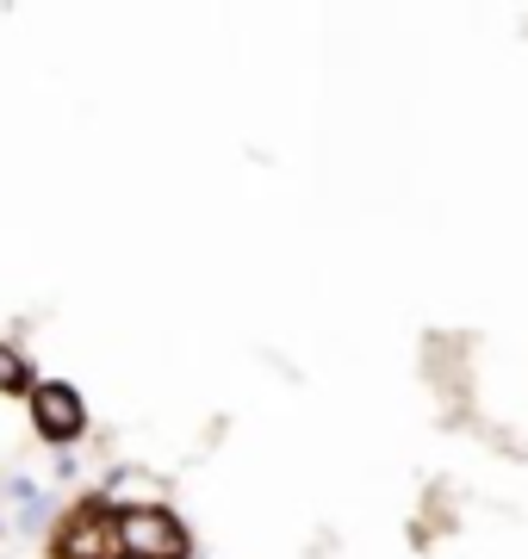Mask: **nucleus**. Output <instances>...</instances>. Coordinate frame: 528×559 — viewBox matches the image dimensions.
<instances>
[{
  "label": "nucleus",
  "instance_id": "obj_2",
  "mask_svg": "<svg viewBox=\"0 0 528 559\" xmlns=\"http://www.w3.org/2000/svg\"><path fill=\"white\" fill-rule=\"evenodd\" d=\"M32 423H38V436L44 441H75L87 429V404L75 385H62V380H44L38 392H32Z\"/></svg>",
  "mask_w": 528,
  "mask_h": 559
},
{
  "label": "nucleus",
  "instance_id": "obj_3",
  "mask_svg": "<svg viewBox=\"0 0 528 559\" xmlns=\"http://www.w3.org/2000/svg\"><path fill=\"white\" fill-rule=\"evenodd\" d=\"M112 547H119V516H106L100 503H87V510L69 516V528L57 540V559H112Z\"/></svg>",
  "mask_w": 528,
  "mask_h": 559
},
{
  "label": "nucleus",
  "instance_id": "obj_1",
  "mask_svg": "<svg viewBox=\"0 0 528 559\" xmlns=\"http://www.w3.org/2000/svg\"><path fill=\"white\" fill-rule=\"evenodd\" d=\"M119 547L137 559H181L187 554V528L156 503H137V510H119Z\"/></svg>",
  "mask_w": 528,
  "mask_h": 559
},
{
  "label": "nucleus",
  "instance_id": "obj_5",
  "mask_svg": "<svg viewBox=\"0 0 528 559\" xmlns=\"http://www.w3.org/2000/svg\"><path fill=\"white\" fill-rule=\"evenodd\" d=\"M119 559H137V554H119Z\"/></svg>",
  "mask_w": 528,
  "mask_h": 559
},
{
  "label": "nucleus",
  "instance_id": "obj_4",
  "mask_svg": "<svg viewBox=\"0 0 528 559\" xmlns=\"http://www.w3.org/2000/svg\"><path fill=\"white\" fill-rule=\"evenodd\" d=\"M0 392H7V399H32V392H38V385H32V367H25V355L13 342H0Z\"/></svg>",
  "mask_w": 528,
  "mask_h": 559
}]
</instances>
